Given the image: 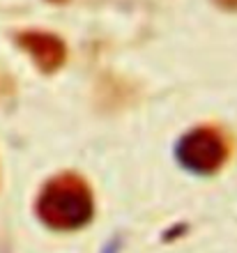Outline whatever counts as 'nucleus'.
I'll use <instances>...</instances> for the list:
<instances>
[{
  "mask_svg": "<svg viewBox=\"0 0 237 253\" xmlns=\"http://www.w3.org/2000/svg\"><path fill=\"white\" fill-rule=\"evenodd\" d=\"M93 196L79 177L53 180L37 200L40 219L53 230H76L93 219Z\"/></svg>",
  "mask_w": 237,
  "mask_h": 253,
  "instance_id": "f257e3e1",
  "label": "nucleus"
},
{
  "mask_svg": "<svg viewBox=\"0 0 237 253\" xmlns=\"http://www.w3.org/2000/svg\"><path fill=\"white\" fill-rule=\"evenodd\" d=\"M226 143L221 133L207 126L193 129L185 133L175 145V157L189 173L196 175H212L217 173L226 161Z\"/></svg>",
  "mask_w": 237,
  "mask_h": 253,
  "instance_id": "f03ea898",
  "label": "nucleus"
},
{
  "mask_svg": "<svg viewBox=\"0 0 237 253\" xmlns=\"http://www.w3.org/2000/svg\"><path fill=\"white\" fill-rule=\"evenodd\" d=\"M120 247H122V242L118 237H113L111 242H106L104 247H101V253H120Z\"/></svg>",
  "mask_w": 237,
  "mask_h": 253,
  "instance_id": "20e7f679",
  "label": "nucleus"
},
{
  "mask_svg": "<svg viewBox=\"0 0 237 253\" xmlns=\"http://www.w3.org/2000/svg\"><path fill=\"white\" fill-rule=\"evenodd\" d=\"M28 53H33V58L40 62L44 69H53L60 62L65 60V46L62 42L55 40L53 35H44V33H30L23 37Z\"/></svg>",
  "mask_w": 237,
  "mask_h": 253,
  "instance_id": "7ed1b4c3",
  "label": "nucleus"
}]
</instances>
